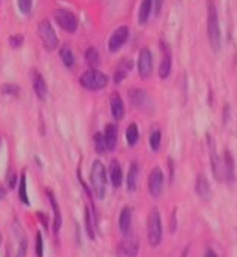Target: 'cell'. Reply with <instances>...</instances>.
I'll use <instances>...</instances> for the list:
<instances>
[{
	"instance_id": "obj_1",
	"label": "cell",
	"mask_w": 237,
	"mask_h": 257,
	"mask_svg": "<svg viewBox=\"0 0 237 257\" xmlns=\"http://www.w3.org/2000/svg\"><path fill=\"white\" fill-rule=\"evenodd\" d=\"M90 184H92V193L95 194V197L102 200L107 194V172H105V166L99 160L93 161L92 164Z\"/></svg>"
},
{
	"instance_id": "obj_2",
	"label": "cell",
	"mask_w": 237,
	"mask_h": 257,
	"mask_svg": "<svg viewBox=\"0 0 237 257\" xmlns=\"http://www.w3.org/2000/svg\"><path fill=\"white\" fill-rule=\"evenodd\" d=\"M207 32H209V41L213 51H219L221 48V26H219V15L216 5L209 0L207 8Z\"/></svg>"
},
{
	"instance_id": "obj_3",
	"label": "cell",
	"mask_w": 237,
	"mask_h": 257,
	"mask_svg": "<svg viewBox=\"0 0 237 257\" xmlns=\"http://www.w3.org/2000/svg\"><path fill=\"white\" fill-rule=\"evenodd\" d=\"M147 241L150 247H158L162 241V221L158 208H152L147 217Z\"/></svg>"
},
{
	"instance_id": "obj_4",
	"label": "cell",
	"mask_w": 237,
	"mask_h": 257,
	"mask_svg": "<svg viewBox=\"0 0 237 257\" xmlns=\"http://www.w3.org/2000/svg\"><path fill=\"white\" fill-rule=\"evenodd\" d=\"M80 84L87 90H101L108 84V77L99 69H87L80 75Z\"/></svg>"
},
{
	"instance_id": "obj_5",
	"label": "cell",
	"mask_w": 237,
	"mask_h": 257,
	"mask_svg": "<svg viewBox=\"0 0 237 257\" xmlns=\"http://www.w3.org/2000/svg\"><path fill=\"white\" fill-rule=\"evenodd\" d=\"M39 38L44 44V48L48 51H53L59 47V38L56 35V30L53 29L51 23L48 20H42L38 26Z\"/></svg>"
},
{
	"instance_id": "obj_6",
	"label": "cell",
	"mask_w": 237,
	"mask_h": 257,
	"mask_svg": "<svg viewBox=\"0 0 237 257\" xmlns=\"http://www.w3.org/2000/svg\"><path fill=\"white\" fill-rule=\"evenodd\" d=\"M54 18L57 21V24L66 30L68 33H75L78 29V18L74 12L65 9V8H59L54 11Z\"/></svg>"
},
{
	"instance_id": "obj_7",
	"label": "cell",
	"mask_w": 237,
	"mask_h": 257,
	"mask_svg": "<svg viewBox=\"0 0 237 257\" xmlns=\"http://www.w3.org/2000/svg\"><path fill=\"white\" fill-rule=\"evenodd\" d=\"M137 68L138 74L141 78H149L153 72V56L149 48H141L138 53V60H137Z\"/></svg>"
},
{
	"instance_id": "obj_8",
	"label": "cell",
	"mask_w": 237,
	"mask_h": 257,
	"mask_svg": "<svg viewBox=\"0 0 237 257\" xmlns=\"http://www.w3.org/2000/svg\"><path fill=\"white\" fill-rule=\"evenodd\" d=\"M164 181H165L164 172L161 170V167H155L150 172L149 179H147V188H149V193L153 199H158L162 194Z\"/></svg>"
},
{
	"instance_id": "obj_9",
	"label": "cell",
	"mask_w": 237,
	"mask_h": 257,
	"mask_svg": "<svg viewBox=\"0 0 237 257\" xmlns=\"http://www.w3.org/2000/svg\"><path fill=\"white\" fill-rule=\"evenodd\" d=\"M128 38H129V29H128V26H120V27H117V29L111 33V36H110V39H108V50H110L111 53H117V51L126 44Z\"/></svg>"
},
{
	"instance_id": "obj_10",
	"label": "cell",
	"mask_w": 237,
	"mask_h": 257,
	"mask_svg": "<svg viewBox=\"0 0 237 257\" xmlns=\"http://www.w3.org/2000/svg\"><path fill=\"white\" fill-rule=\"evenodd\" d=\"M161 48H162V60H161L158 74H159V77L162 80H167L170 77V74H171V65H173L171 50H170L168 44H165V42H161Z\"/></svg>"
},
{
	"instance_id": "obj_11",
	"label": "cell",
	"mask_w": 237,
	"mask_h": 257,
	"mask_svg": "<svg viewBox=\"0 0 237 257\" xmlns=\"http://www.w3.org/2000/svg\"><path fill=\"white\" fill-rule=\"evenodd\" d=\"M32 86H33L36 96L41 101H45L48 96V86H47V81L44 80V77L41 75V72H38V71L32 72Z\"/></svg>"
},
{
	"instance_id": "obj_12",
	"label": "cell",
	"mask_w": 237,
	"mask_h": 257,
	"mask_svg": "<svg viewBox=\"0 0 237 257\" xmlns=\"http://www.w3.org/2000/svg\"><path fill=\"white\" fill-rule=\"evenodd\" d=\"M119 250L123 256L135 257L138 254V239L132 235H125L119 245Z\"/></svg>"
},
{
	"instance_id": "obj_13",
	"label": "cell",
	"mask_w": 237,
	"mask_h": 257,
	"mask_svg": "<svg viewBox=\"0 0 237 257\" xmlns=\"http://www.w3.org/2000/svg\"><path fill=\"white\" fill-rule=\"evenodd\" d=\"M47 197L50 200V205H51V209H53V229H54V235H57L62 229V212H60V206L53 194L51 190L47 191Z\"/></svg>"
},
{
	"instance_id": "obj_14",
	"label": "cell",
	"mask_w": 237,
	"mask_h": 257,
	"mask_svg": "<svg viewBox=\"0 0 237 257\" xmlns=\"http://www.w3.org/2000/svg\"><path fill=\"white\" fill-rule=\"evenodd\" d=\"M110 108H111V114L116 120H122L125 116V102L123 98L117 93L113 92L110 96Z\"/></svg>"
},
{
	"instance_id": "obj_15",
	"label": "cell",
	"mask_w": 237,
	"mask_h": 257,
	"mask_svg": "<svg viewBox=\"0 0 237 257\" xmlns=\"http://www.w3.org/2000/svg\"><path fill=\"white\" fill-rule=\"evenodd\" d=\"M195 191L203 202H209L212 199V188L204 175H198V178L195 181Z\"/></svg>"
},
{
	"instance_id": "obj_16",
	"label": "cell",
	"mask_w": 237,
	"mask_h": 257,
	"mask_svg": "<svg viewBox=\"0 0 237 257\" xmlns=\"http://www.w3.org/2000/svg\"><path fill=\"white\" fill-rule=\"evenodd\" d=\"M209 149H210V161H212V172L213 176L218 181H222L224 178V167H222V161L219 160V157L216 155V146L213 145V142H209Z\"/></svg>"
},
{
	"instance_id": "obj_17",
	"label": "cell",
	"mask_w": 237,
	"mask_h": 257,
	"mask_svg": "<svg viewBox=\"0 0 237 257\" xmlns=\"http://www.w3.org/2000/svg\"><path fill=\"white\" fill-rule=\"evenodd\" d=\"M129 99L138 110H146L147 105H150V99L147 93L141 89H132L129 90Z\"/></svg>"
},
{
	"instance_id": "obj_18",
	"label": "cell",
	"mask_w": 237,
	"mask_h": 257,
	"mask_svg": "<svg viewBox=\"0 0 237 257\" xmlns=\"http://www.w3.org/2000/svg\"><path fill=\"white\" fill-rule=\"evenodd\" d=\"M131 226H132V209L125 206L119 217V229L123 233V236L131 233Z\"/></svg>"
},
{
	"instance_id": "obj_19",
	"label": "cell",
	"mask_w": 237,
	"mask_h": 257,
	"mask_svg": "<svg viewBox=\"0 0 237 257\" xmlns=\"http://www.w3.org/2000/svg\"><path fill=\"white\" fill-rule=\"evenodd\" d=\"M104 140L107 145V151H114L117 146V126L114 123H107L104 131Z\"/></svg>"
},
{
	"instance_id": "obj_20",
	"label": "cell",
	"mask_w": 237,
	"mask_h": 257,
	"mask_svg": "<svg viewBox=\"0 0 237 257\" xmlns=\"http://www.w3.org/2000/svg\"><path fill=\"white\" fill-rule=\"evenodd\" d=\"M110 179L114 188H120L122 182H123V172L120 167V163L117 160H113L110 163Z\"/></svg>"
},
{
	"instance_id": "obj_21",
	"label": "cell",
	"mask_w": 237,
	"mask_h": 257,
	"mask_svg": "<svg viewBox=\"0 0 237 257\" xmlns=\"http://www.w3.org/2000/svg\"><path fill=\"white\" fill-rule=\"evenodd\" d=\"M138 173H140V166H138L137 161H132V163H131V167H129V172H128V178H126L128 191H129V193H135V191H137Z\"/></svg>"
},
{
	"instance_id": "obj_22",
	"label": "cell",
	"mask_w": 237,
	"mask_h": 257,
	"mask_svg": "<svg viewBox=\"0 0 237 257\" xmlns=\"http://www.w3.org/2000/svg\"><path fill=\"white\" fill-rule=\"evenodd\" d=\"M129 71H132V60L123 59V60L119 63V66H117V69H116V72H114V83H116V84L122 83V81L126 78V75L129 74Z\"/></svg>"
},
{
	"instance_id": "obj_23",
	"label": "cell",
	"mask_w": 237,
	"mask_h": 257,
	"mask_svg": "<svg viewBox=\"0 0 237 257\" xmlns=\"http://www.w3.org/2000/svg\"><path fill=\"white\" fill-rule=\"evenodd\" d=\"M222 167H224V178H225L228 182H233V181H234V160H233L230 151H225Z\"/></svg>"
},
{
	"instance_id": "obj_24",
	"label": "cell",
	"mask_w": 237,
	"mask_h": 257,
	"mask_svg": "<svg viewBox=\"0 0 237 257\" xmlns=\"http://www.w3.org/2000/svg\"><path fill=\"white\" fill-rule=\"evenodd\" d=\"M84 57H86V63L90 66V69H96L101 63V54H99L98 48H95V47H89L84 53Z\"/></svg>"
},
{
	"instance_id": "obj_25",
	"label": "cell",
	"mask_w": 237,
	"mask_h": 257,
	"mask_svg": "<svg viewBox=\"0 0 237 257\" xmlns=\"http://www.w3.org/2000/svg\"><path fill=\"white\" fill-rule=\"evenodd\" d=\"M153 9V0H141L140 3V11H138V23L140 24H146L150 14Z\"/></svg>"
},
{
	"instance_id": "obj_26",
	"label": "cell",
	"mask_w": 237,
	"mask_h": 257,
	"mask_svg": "<svg viewBox=\"0 0 237 257\" xmlns=\"http://www.w3.org/2000/svg\"><path fill=\"white\" fill-rule=\"evenodd\" d=\"M59 54H60V59H62L63 65H65L68 69H72V68L75 66V56H74V51H72L68 45L60 47Z\"/></svg>"
},
{
	"instance_id": "obj_27",
	"label": "cell",
	"mask_w": 237,
	"mask_h": 257,
	"mask_svg": "<svg viewBox=\"0 0 237 257\" xmlns=\"http://www.w3.org/2000/svg\"><path fill=\"white\" fill-rule=\"evenodd\" d=\"M18 197H20V202L23 205H26V206L30 205L29 194H27V178H26L24 172L20 175V179H18Z\"/></svg>"
},
{
	"instance_id": "obj_28",
	"label": "cell",
	"mask_w": 237,
	"mask_h": 257,
	"mask_svg": "<svg viewBox=\"0 0 237 257\" xmlns=\"http://www.w3.org/2000/svg\"><path fill=\"white\" fill-rule=\"evenodd\" d=\"M84 226H86V233L89 236L90 241H95L96 238V233H95V223L92 220V211L89 206H86V211H84Z\"/></svg>"
},
{
	"instance_id": "obj_29",
	"label": "cell",
	"mask_w": 237,
	"mask_h": 257,
	"mask_svg": "<svg viewBox=\"0 0 237 257\" xmlns=\"http://www.w3.org/2000/svg\"><path fill=\"white\" fill-rule=\"evenodd\" d=\"M138 139H140V133H138V126L137 123H131L128 125L126 128V142H128V146H135L138 143Z\"/></svg>"
},
{
	"instance_id": "obj_30",
	"label": "cell",
	"mask_w": 237,
	"mask_h": 257,
	"mask_svg": "<svg viewBox=\"0 0 237 257\" xmlns=\"http://www.w3.org/2000/svg\"><path fill=\"white\" fill-rule=\"evenodd\" d=\"M93 146H95L96 154L104 155V152L107 151V145H105V140H104V134L102 133H96L93 136Z\"/></svg>"
},
{
	"instance_id": "obj_31",
	"label": "cell",
	"mask_w": 237,
	"mask_h": 257,
	"mask_svg": "<svg viewBox=\"0 0 237 257\" xmlns=\"http://www.w3.org/2000/svg\"><path fill=\"white\" fill-rule=\"evenodd\" d=\"M149 143H150V149L153 152H158L159 148H161V131L158 128H155L150 134V139H149Z\"/></svg>"
},
{
	"instance_id": "obj_32",
	"label": "cell",
	"mask_w": 237,
	"mask_h": 257,
	"mask_svg": "<svg viewBox=\"0 0 237 257\" xmlns=\"http://www.w3.org/2000/svg\"><path fill=\"white\" fill-rule=\"evenodd\" d=\"M35 251H36V256L38 257H44V239H42V233L41 232H36Z\"/></svg>"
},
{
	"instance_id": "obj_33",
	"label": "cell",
	"mask_w": 237,
	"mask_h": 257,
	"mask_svg": "<svg viewBox=\"0 0 237 257\" xmlns=\"http://www.w3.org/2000/svg\"><path fill=\"white\" fill-rule=\"evenodd\" d=\"M2 93L8 95V96H18L20 87L17 84H3L2 86Z\"/></svg>"
},
{
	"instance_id": "obj_34",
	"label": "cell",
	"mask_w": 237,
	"mask_h": 257,
	"mask_svg": "<svg viewBox=\"0 0 237 257\" xmlns=\"http://www.w3.org/2000/svg\"><path fill=\"white\" fill-rule=\"evenodd\" d=\"M18 3V9L23 15H29L30 11H32V5H33V0H17Z\"/></svg>"
},
{
	"instance_id": "obj_35",
	"label": "cell",
	"mask_w": 237,
	"mask_h": 257,
	"mask_svg": "<svg viewBox=\"0 0 237 257\" xmlns=\"http://www.w3.org/2000/svg\"><path fill=\"white\" fill-rule=\"evenodd\" d=\"M23 42H24V36H23V35H20V33H15V35H11V36H9V44H11V47H12V48H18V47H21V45H23Z\"/></svg>"
},
{
	"instance_id": "obj_36",
	"label": "cell",
	"mask_w": 237,
	"mask_h": 257,
	"mask_svg": "<svg viewBox=\"0 0 237 257\" xmlns=\"http://www.w3.org/2000/svg\"><path fill=\"white\" fill-rule=\"evenodd\" d=\"M26 253H27V241L23 239L20 247H18V251H17V256L15 257H26Z\"/></svg>"
},
{
	"instance_id": "obj_37",
	"label": "cell",
	"mask_w": 237,
	"mask_h": 257,
	"mask_svg": "<svg viewBox=\"0 0 237 257\" xmlns=\"http://www.w3.org/2000/svg\"><path fill=\"white\" fill-rule=\"evenodd\" d=\"M164 2L165 0H153V3H155V15H159L161 14L162 6H164Z\"/></svg>"
},
{
	"instance_id": "obj_38",
	"label": "cell",
	"mask_w": 237,
	"mask_h": 257,
	"mask_svg": "<svg viewBox=\"0 0 237 257\" xmlns=\"http://www.w3.org/2000/svg\"><path fill=\"white\" fill-rule=\"evenodd\" d=\"M176 227H177V221H176V209H174V211H173V214H171V227H170L171 233H174V232H176Z\"/></svg>"
},
{
	"instance_id": "obj_39",
	"label": "cell",
	"mask_w": 237,
	"mask_h": 257,
	"mask_svg": "<svg viewBox=\"0 0 237 257\" xmlns=\"http://www.w3.org/2000/svg\"><path fill=\"white\" fill-rule=\"evenodd\" d=\"M15 173L12 172L11 175H9V178H8V185H9V188H14L15 187Z\"/></svg>"
},
{
	"instance_id": "obj_40",
	"label": "cell",
	"mask_w": 237,
	"mask_h": 257,
	"mask_svg": "<svg viewBox=\"0 0 237 257\" xmlns=\"http://www.w3.org/2000/svg\"><path fill=\"white\" fill-rule=\"evenodd\" d=\"M203 257H218V254L212 250V248H207L206 250V253H204V256Z\"/></svg>"
},
{
	"instance_id": "obj_41",
	"label": "cell",
	"mask_w": 237,
	"mask_h": 257,
	"mask_svg": "<svg viewBox=\"0 0 237 257\" xmlns=\"http://www.w3.org/2000/svg\"><path fill=\"white\" fill-rule=\"evenodd\" d=\"M5 196H6V191L3 190V187H2V184H0V200H3Z\"/></svg>"
},
{
	"instance_id": "obj_42",
	"label": "cell",
	"mask_w": 237,
	"mask_h": 257,
	"mask_svg": "<svg viewBox=\"0 0 237 257\" xmlns=\"http://www.w3.org/2000/svg\"><path fill=\"white\" fill-rule=\"evenodd\" d=\"M0 245H2V232H0Z\"/></svg>"
}]
</instances>
